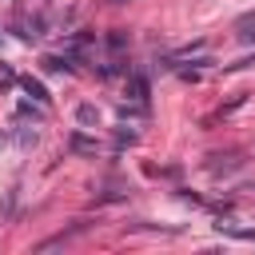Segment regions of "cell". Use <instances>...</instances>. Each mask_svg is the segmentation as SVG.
<instances>
[{"mask_svg":"<svg viewBox=\"0 0 255 255\" xmlns=\"http://www.w3.org/2000/svg\"><path fill=\"white\" fill-rule=\"evenodd\" d=\"M131 100H147V80L143 76H131Z\"/></svg>","mask_w":255,"mask_h":255,"instance_id":"6da1fadb","label":"cell"},{"mask_svg":"<svg viewBox=\"0 0 255 255\" xmlns=\"http://www.w3.org/2000/svg\"><path fill=\"white\" fill-rule=\"evenodd\" d=\"M24 92H28V96H32V100H40V104H44V100H48V92H44V88H40V84H36V80H24Z\"/></svg>","mask_w":255,"mask_h":255,"instance_id":"7a4b0ae2","label":"cell"},{"mask_svg":"<svg viewBox=\"0 0 255 255\" xmlns=\"http://www.w3.org/2000/svg\"><path fill=\"white\" fill-rule=\"evenodd\" d=\"M76 116H80V124H96V120H100V116H96V108H88V104H84Z\"/></svg>","mask_w":255,"mask_h":255,"instance_id":"3957f363","label":"cell"}]
</instances>
